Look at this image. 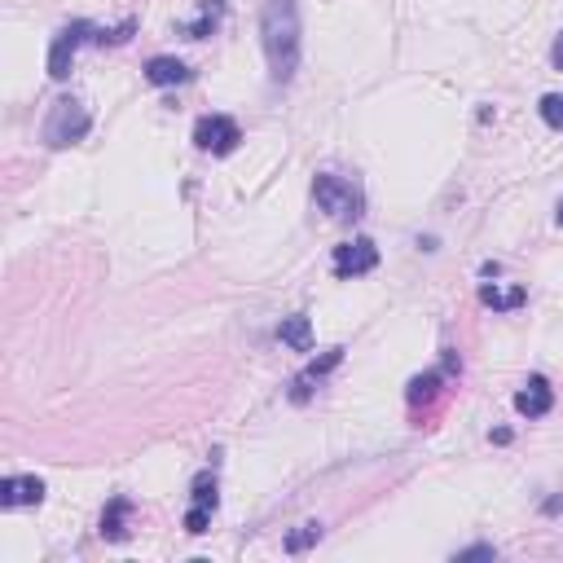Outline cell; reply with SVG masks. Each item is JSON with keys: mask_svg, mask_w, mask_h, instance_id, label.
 <instances>
[{"mask_svg": "<svg viewBox=\"0 0 563 563\" xmlns=\"http://www.w3.org/2000/svg\"><path fill=\"white\" fill-rule=\"evenodd\" d=\"M260 36H264L273 80L291 84L295 66H300V9H295V0H264Z\"/></svg>", "mask_w": 563, "mask_h": 563, "instance_id": "cell-1", "label": "cell"}, {"mask_svg": "<svg viewBox=\"0 0 563 563\" xmlns=\"http://www.w3.org/2000/svg\"><path fill=\"white\" fill-rule=\"evenodd\" d=\"M313 198H317V207H322L330 220H357L361 207H366L361 185L348 181V176H335V172L317 176V181H313Z\"/></svg>", "mask_w": 563, "mask_h": 563, "instance_id": "cell-2", "label": "cell"}, {"mask_svg": "<svg viewBox=\"0 0 563 563\" xmlns=\"http://www.w3.org/2000/svg\"><path fill=\"white\" fill-rule=\"evenodd\" d=\"M480 300L489 304V308H515V304L524 300V291H520V286H515V291H498V286H484Z\"/></svg>", "mask_w": 563, "mask_h": 563, "instance_id": "cell-12", "label": "cell"}, {"mask_svg": "<svg viewBox=\"0 0 563 563\" xmlns=\"http://www.w3.org/2000/svg\"><path fill=\"white\" fill-rule=\"evenodd\" d=\"M493 555H498V550H493V546H471V550H462L458 559H493Z\"/></svg>", "mask_w": 563, "mask_h": 563, "instance_id": "cell-19", "label": "cell"}, {"mask_svg": "<svg viewBox=\"0 0 563 563\" xmlns=\"http://www.w3.org/2000/svg\"><path fill=\"white\" fill-rule=\"evenodd\" d=\"M84 132H88V110L80 102H71V97H62V102L49 110V119H44V141H49L53 150L80 141Z\"/></svg>", "mask_w": 563, "mask_h": 563, "instance_id": "cell-3", "label": "cell"}, {"mask_svg": "<svg viewBox=\"0 0 563 563\" xmlns=\"http://www.w3.org/2000/svg\"><path fill=\"white\" fill-rule=\"evenodd\" d=\"M559 225H563V198H559Z\"/></svg>", "mask_w": 563, "mask_h": 563, "instance_id": "cell-21", "label": "cell"}, {"mask_svg": "<svg viewBox=\"0 0 563 563\" xmlns=\"http://www.w3.org/2000/svg\"><path fill=\"white\" fill-rule=\"evenodd\" d=\"M440 388V374H418V379L410 383V405H423V401H432Z\"/></svg>", "mask_w": 563, "mask_h": 563, "instance_id": "cell-13", "label": "cell"}, {"mask_svg": "<svg viewBox=\"0 0 563 563\" xmlns=\"http://www.w3.org/2000/svg\"><path fill=\"white\" fill-rule=\"evenodd\" d=\"M238 141H242V132L229 115H203L194 124V146L207 150V154H229Z\"/></svg>", "mask_w": 563, "mask_h": 563, "instance_id": "cell-4", "label": "cell"}, {"mask_svg": "<svg viewBox=\"0 0 563 563\" xmlns=\"http://www.w3.org/2000/svg\"><path fill=\"white\" fill-rule=\"evenodd\" d=\"M128 511H132V506H128V498H115V502H110L106 506V515H102V537H110V542H124V537H128Z\"/></svg>", "mask_w": 563, "mask_h": 563, "instance_id": "cell-11", "label": "cell"}, {"mask_svg": "<svg viewBox=\"0 0 563 563\" xmlns=\"http://www.w3.org/2000/svg\"><path fill=\"white\" fill-rule=\"evenodd\" d=\"M550 405H555V392H550V383L542 379V374H533V379L515 392V410H520L524 418H542V414H550Z\"/></svg>", "mask_w": 563, "mask_h": 563, "instance_id": "cell-7", "label": "cell"}, {"mask_svg": "<svg viewBox=\"0 0 563 563\" xmlns=\"http://www.w3.org/2000/svg\"><path fill=\"white\" fill-rule=\"evenodd\" d=\"M190 66H185L181 58H150L146 66V80L159 84V88H172V84H190Z\"/></svg>", "mask_w": 563, "mask_h": 563, "instance_id": "cell-9", "label": "cell"}, {"mask_svg": "<svg viewBox=\"0 0 563 563\" xmlns=\"http://www.w3.org/2000/svg\"><path fill=\"white\" fill-rule=\"evenodd\" d=\"M317 537H322V524H304L300 533H291V537H286V550H295V555H300V550H304V546H313Z\"/></svg>", "mask_w": 563, "mask_h": 563, "instance_id": "cell-17", "label": "cell"}, {"mask_svg": "<svg viewBox=\"0 0 563 563\" xmlns=\"http://www.w3.org/2000/svg\"><path fill=\"white\" fill-rule=\"evenodd\" d=\"M550 58H555V66L563 71V31H559V40H555V53H550Z\"/></svg>", "mask_w": 563, "mask_h": 563, "instance_id": "cell-20", "label": "cell"}, {"mask_svg": "<svg viewBox=\"0 0 563 563\" xmlns=\"http://www.w3.org/2000/svg\"><path fill=\"white\" fill-rule=\"evenodd\" d=\"M216 476H198L194 480V506H207V511H216Z\"/></svg>", "mask_w": 563, "mask_h": 563, "instance_id": "cell-14", "label": "cell"}, {"mask_svg": "<svg viewBox=\"0 0 563 563\" xmlns=\"http://www.w3.org/2000/svg\"><path fill=\"white\" fill-rule=\"evenodd\" d=\"M374 264H379V247H374L370 238H352L344 247H335V273L339 278H361V273H370Z\"/></svg>", "mask_w": 563, "mask_h": 563, "instance_id": "cell-6", "label": "cell"}, {"mask_svg": "<svg viewBox=\"0 0 563 563\" xmlns=\"http://www.w3.org/2000/svg\"><path fill=\"white\" fill-rule=\"evenodd\" d=\"M216 18H220V0H207V5H203V18H198L194 27H190V40H203L207 31L216 27Z\"/></svg>", "mask_w": 563, "mask_h": 563, "instance_id": "cell-16", "label": "cell"}, {"mask_svg": "<svg viewBox=\"0 0 563 563\" xmlns=\"http://www.w3.org/2000/svg\"><path fill=\"white\" fill-rule=\"evenodd\" d=\"M40 502H44V480L36 476L0 480V506H40Z\"/></svg>", "mask_w": 563, "mask_h": 563, "instance_id": "cell-8", "label": "cell"}, {"mask_svg": "<svg viewBox=\"0 0 563 563\" xmlns=\"http://www.w3.org/2000/svg\"><path fill=\"white\" fill-rule=\"evenodd\" d=\"M93 31L97 27H88V22H71V27H62L58 36H53V49H49V75H53V80H66V75H71L75 49H80L84 36H93Z\"/></svg>", "mask_w": 563, "mask_h": 563, "instance_id": "cell-5", "label": "cell"}, {"mask_svg": "<svg viewBox=\"0 0 563 563\" xmlns=\"http://www.w3.org/2000/svg\"><path fill=\"white\" fill-rule=\"evenodd\" d=\"M207 524H212V511H207V506H194V511L185 515V533H190V537H203Z\"/></svg>", "mask_w": 563, "mask_h": 563, "instance_id": "cell-18", "label": "cell"}, {"mask_svg": "<svg viewBox=\"0 0 563 563\" xmlns=\"http://www.w3.org/2000/svg\"><path fill=\"white\" fill-rule=\"evenodd\" d=\"M537 110H542V119H546L550 128H559V132H563V93H546Z\"/></svg>", "mask_w": 563, "mask_h": 563, "instance_id": "cell-15", "label": "cell"}, {"mask_svg": "<svg viewBox=\"0 0 563 563\" xmlns=\"http://www.w3.org/2000/svg\"><path fill=\"white\" fill-rule=\"evenodd\" d=\"M278 335H282V344H291L295 352H308V348H313V326H308V317H304V313L286 317Z\"/></svg>", "mask_w": 563, "mask_h": 563, "instance_id": "cell-10", "label": "cell"}]
</instances>
